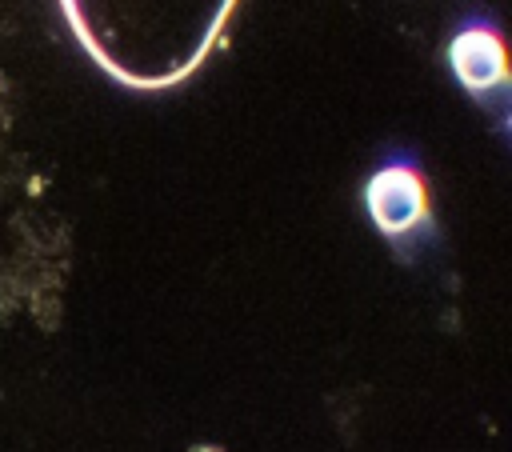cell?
Segmentation results:
<instances>
[{
	"instance_id": "cell-1",
	"label": "cell",
	"mask_w": 512,
	"mask_h": 452,
	"mask_svg": "<svg viewBox=\"0 0 512 452\" xmlns=\"http://www.w3.org/2000/svg\"><path fill=\"white\" fill-rule=\"evenodd\" d=\"M76 44L116 84L164 92L216 48L236 0H56Z\"/></svg>"
},
{
	"instance_id": "cell-2",
	"label": "cell",
	"mask_w": 512,
	"mask_h": 452,
	"mask_svg": "<svg viewBox=\"0 0 512 452\" xmlns=\"http://www.w3.org/2000/svg\"><path fill=\"white\" fill-rule=\"evenodd\" d=\"M364 212L372 228L392 244H404L408 236L428 232L432 212H428V184H424L420 164L412 156L384 160L364 180Z\"/></svg>"
},
{
	"instance_id": "cell-3",
	"label": "cell",
	"mask_w": 512,
	"mask_h": 452,
	"mask_svg": "<svg viewBox=\"0 0 512 452\" xmlns=\"http://www.w3.org/2000/svg\"><path fill=\"white\" fill-rule=\"evenodd\" d=\"M448 68L460 80V88L476 100L504 92L508 84V52L504 36L492 20H468L448 40Z\"/></svg>"
}]
</instances>
